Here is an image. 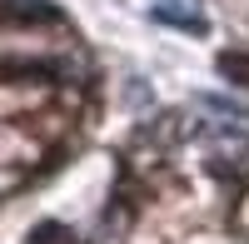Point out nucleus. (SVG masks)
Segmentation results:
<instances>
[{
    "instance_id": "nucleus-1",
    "label": "nucleus",
    "mask_w": 249,
    "mask_h": 244,
    "mask_svg": "<svg viewBox=\"0 0 249 244\" xmlns=\"http://www.w3.org/2000/svg\"><path fill=\"white\" fill-rule=\"evenodd\" d=\"M150 15L160 20V25H175V30H195V35L210 30L199 0H150Z\"/></svg>"
}]
</instances>
